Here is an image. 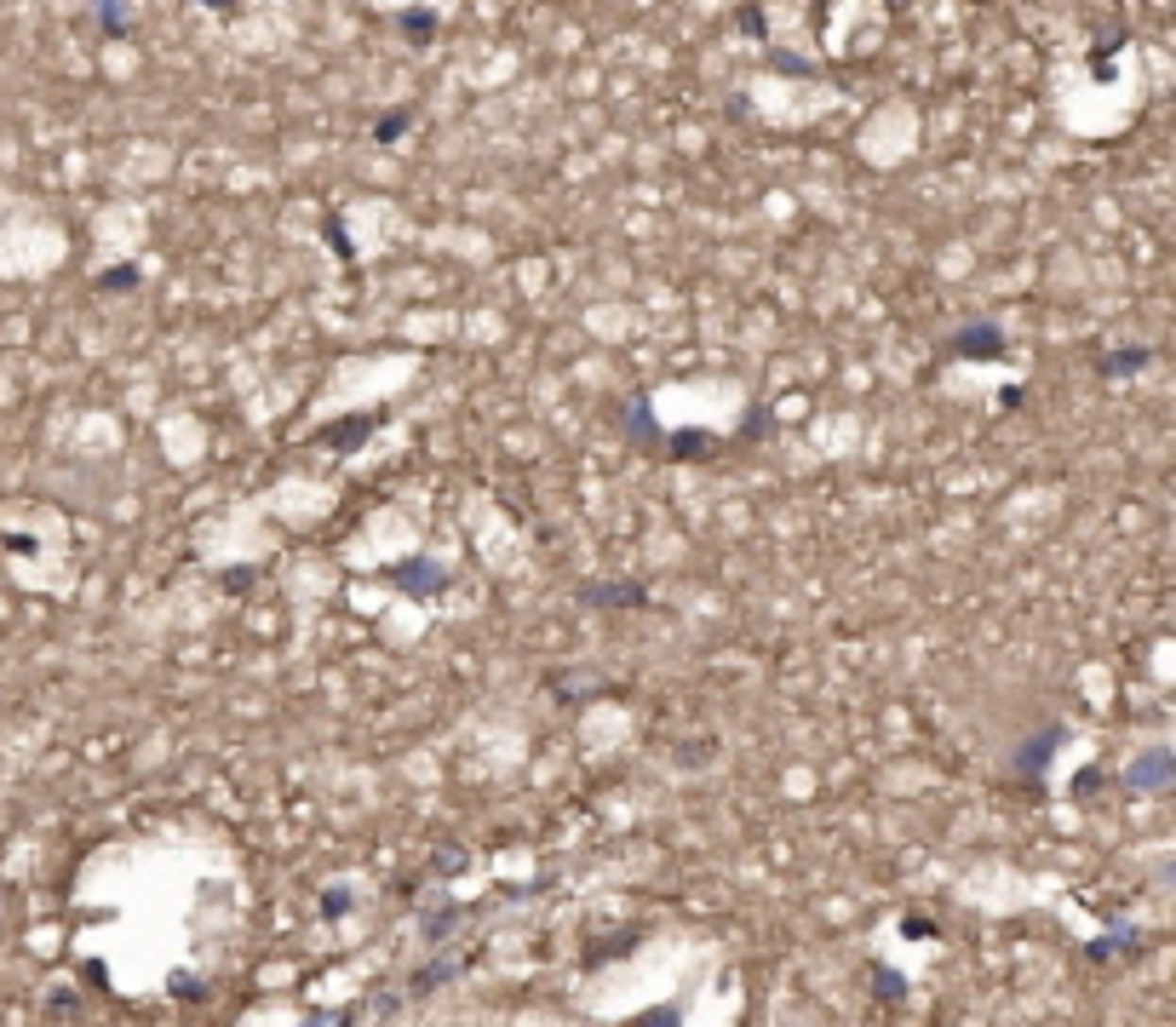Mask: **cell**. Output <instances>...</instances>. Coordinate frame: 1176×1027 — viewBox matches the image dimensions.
<instances>
[{
  "mask_svg": "<svg viewBox=\"0 0 1176 1027\" xmlns=\"http://www.w3.org/2000/svg\"><path fill=\"white\" fill-rule=\"evenodd\" d=\"M402 24H408V41H413V46H425V41H430V29H425V24H430V12H402Z\"/></svg>",
  "mask_w": 1176,
  "mask_h": 1027,
  "instance_id": "6",
  "label": "cell"
},
{
  "mask_svg": "<svg viewBox=\"0 0 1176 1027\" xmlns=\"http://www.w3.org/2000/svg\"><path fill=\"white\" fill-rule=\"evenodd\" d=\"M585 603H643L637 585H614V592H585Z\"/></svg>",
  "mask_w": 1176,
  "mask_h": 1027,
  "instance_id": "4",
  "label": "cell"
},
{
  "mask_svg": "<svg viewBox=\"0 0 1176 1027\" xmlns=\"http://www.w3.org/2000/svg\"><path fill=\"white\" fill-rule=\"evenodd\" d=\"M1148 362V350H1131V356H1114V362H1101V374H1136Z\"/></svg>",
  "mask_w": 1176,
  "mask_h": 1027,
  "instance_id": "5",
  "label": "cell"
},
{
  "mask_svg": "<svg viewBox=\"0 0 1176 1027\" xmlns=\"http://www.w3.org/2000/svg\"><path fill=\"white\" fill-rule=\"evenodd\" d=\"M947 350H959V356H1004V333L987 328V322H976V328H965V333H952Z\"/></svg>",
  "mask_w": 1176,
  "mask_h": 1027,
  "instance_id": "1",
  "label": "cell"
},
{
  "mask_svg": "<svg viewBox=\"0 0 1176 1027\" xmlns=\"http://www.w3.org/2000/svg\"><path fill=\"white\" fill-rule=\"evenodd\" d=\"M1165 781H1170V764H1165V752H1153V758H1148V769H1136V775H1131V786H1142V792H1159Z\"/></svg>",
  "mask_w": 1176,
  "mask_h": 1027,
  "instance_id": "3",
  "label": "cell"
},
{
  "mask_svg": "<svg viewBox=\"0 0 1176 1027\" xmlns=\"http://www.w3.org/2000/svg\"><path fill=\"white\" fill-rule=\"evenodd\" d=\"M396 132H408V109H396V115H385V126H379V143H385V138H396Z\"/></svg>",
  "mask_w": 1176,
  "mask_h": 1027,
  "instance_id": "8",
  "label": "cell"
},
{
  "mask_svg": "<svg viewBox=\"0 0 1176 1027\" xmlns=\"http://www.w3.org/2000/svg\"><path fill=\"white\" fill-rule=\"evenodd\" d=\"M138 281V270H104L98 276V287H132Z\"/></svg>",
  "mask_w": 1176,
  "mask_h": 1027,
  "instance_id": "9",
  "label": "cell"
},
{
  "mask_svg": "<svg viewBox=\"0 0 1176 1027\" xmlns=\"http://www.w3.org/2000/svg\"><path fill=\"white\" fill-rule=\"evenodd\" d=\"M305 1027H356V1010H333V1016H311Z\"/></svg>",
  "mask_w": 1176,
  "mask_h": 1027,
  "instance_id": "7",
  "label": "cell"
},
{
  "mask_svg": "<svg viewBox=\"0 0 1176 1027\" xmlns=\"http://www.w3.org/2000/svg\"><path fill=\"white\" fill-rule=\"evenodd\" d=\"M374 425H379V413L339 419V425H328V430H322V443H333V448H356V436H361V430H374Z\"/></svg>",
  "mask_w": 1176,
  "mask_h": 1027,
  "instance_id": "2",
  "label": "cell"
}]
</instances>
